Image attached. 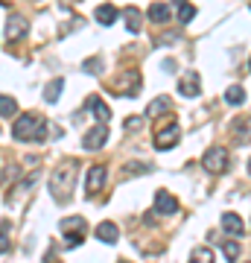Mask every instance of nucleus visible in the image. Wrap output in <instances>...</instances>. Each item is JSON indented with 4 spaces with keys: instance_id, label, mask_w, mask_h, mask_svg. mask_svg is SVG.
Instances as JSON below:
<instances>
[{
    "instance_id": "19",
    "label": "nucleus",
    "mask_w": 251,
    "mask_h": 263,
    "mask_svg": "<svg viewBox=\"0 0 251 263\" xmlns=\"http://www.w3.org/2000/svg\"><path fill=\"white\" fill-rule=\"evenodd\" d=\"M15 111H18V103H15V97L0 94V117H12Z\"/></svg>"
},
{
    "instance_id": "16",
    "label": "nucleus",
    "mask_w": 251,
    "mask_h": 263,
    "mask_svg": "<svg viewBox=\"0 0 251 263\" xmlns=\"http://www.w3.org/2000/svg\"><path fill=\"white\" fill-rule=\"evenodd\" d=\"M149 21H155V24L169 21V6L167 3H152V6H149Z\"/></svg>"
},
{
    "instance_id": "6",
    "label": "nucleus",
    "mask_w": 251,
    "mask_h": 263,
    "mask_svg": "<svg viewBox=\"0 0 251 263\" xmlns=\"http://www.w3.org/2000/svg\"><path fill=\"white\" fill-rule=\"evenodd\" d=\"M178 135H181V132H178V126L176 123H169L167 129H161L158 132V138H155V149H172V146H176L178 143Z\"/></svg>"
},
{
    "instance_id": "28",
    "label": "nucleus",
    "mask_w": 251,
    "mask_h": 263,
    "mask_svg": "<svg viewBox=\"0 0 251 263\" xmlns=\"http://www.w3.org/2000/svg\"><path fill=\"white\" fill-rule=\"evenodd\" d=\"M0 3H9V0H0Z\"/></svg>"
},
{
    "instance_id": "9",
    "label": "nucleus",
    "mask_w": 251,
    "mask_h": 263,
    "mask_svg": "<svg viewBox=\"0 0 251 263\" xmlns=\"http://www.w3.org/2000/svg\"><path fill=\"white\" fill-rule=\"evenodd\" d=\"M105 176H108V173H105V167H100V164H96V167H91V173H88V184H85V190H88V196H93L96 190H103Z\"/></svg>"
},
{
    "instance_id": "12",
    "label": "nucleus",
    "mask_w": 251,
    "mask_h": 263,
    "mask_svg": "<svg viewBox=\"0 0 251 263\" xmlns=\"http://www.w3.org/2000/svg\"><path fill=\"white\" fill-rule=\"evenodd\" d=\"M88 108H91L93 111V117H96V120L103 123H108V117H111V111H108V105L103 103V100H100V97H91V100H88Z\"/></svg>"
},
{
    "instance_id": "10",
    "label": "nucleus",
    "mask_w": 251,
    "mask_h": 263,
    "mask_svg": "<svg viewBox=\"0 0 251 263\" xmlns=\"http://www.w3.org/2000/svg\"><path fill=\"white\" fill-rule=\"evenodd\" d=\"M178 91H181L184 97H199V91H202L199 73H184V76H181V82H178Z\"/></svg>"
},
{
    "instance_id": "22",
    "label": "nucleus",
    "mask_w": 251,
    "mask_h": 263,
    "mask_svg": "<svg viewBox=\"0 0 251 263\" xmlns=\"http://www.w3.org/2000/svg\"><path fill=\"white\" fill-rule=\"evenodd\" d=\"M149 164H143V161H131V164H126L123 167V179H129V176H138V173H146Z\"/></svg>"
},
{
    "instance_id": "8",
    "label": "nucleus",
    "mask_w": 251,
    "mask_h": 263,
    "mask_svg": "<svg viewBox=\"0 0 251 263\" xmlns=\"http://www.w3.org/2000/svg\"><path fill=\"white\" fill-rule=\"evenodd\" d=\"M29 32V21L21 18V15H15V18L6 24V41H18L21 35H27Z\"/></svg>"
},
{
    "instance_id": "27",
    "label": "nucleus",
    "mask_w": 251,
    "mask_h": 263,
    "mask_svg": "<svg viewBox=\"0 0 251 263\" xmlns=\"http://www.w3.org/2000/svg\"><path fill=\"white\" fill-rule=\"evenodd\" d=\"M176 3H178V6H184V0H176Z\"/></svg>"
},
{
    "instance_id": "18",
    "label": "nucleus",
    "mask_w": 251,
    "mask_h": 263,
    "mask_svg": "<svg viewBox=\"0 0 251 263\" xmlns=\"http://www.w3.org/2000/svg\"><path fill=\"white\" fill-rule=\"evenodd\" d=\"M225 100L231 105H242L245 103V88H242V85H231V88L225 91Z\"/></svg>"
},
{
    "instance_id": "24",
    "label": "nucleus",
    "mask_w": 251,
    "mask_h": 263,
    "mask_svg": "<svg viewBox=\"0 0 251 263\" xmlns=\"http://www.w3.org/2000/svg\"><path fill=\"white\" fill-rule=\"evenodd\" d=\"M222 252L228 260H237L240 257V243H234V240H228V243H222Z\"/></svg>"
},
{
    "instance_id": "29",
    "label": "nucleus",
    "mask_w": 251,
    "mask_h": 263,
    "mask_svg": "<svg viewBox=\"0 0 251 263\" xmlns=\"http://www.w3.org/2000/svg\"><path fill=\"white\" fill-rule=\"evenodd\" d=\"M120 263H129V260H120Z\"/></svg>"
},
{
    "instance_id": "14",
    "label": "nucleus",
    "mask_w": 251,
    "mask_h": 263,
    "mask_svg": "<svg viewBox=\"0 0 251 263\" xmlns=\"http://www.w3.org/2000/svg\"><path fill=\"white\" fill-rule=\"evenodd\" d=\"M169 108H172L169 97H155V100H152V103L146 105V114H149V117H158V114L169 111Z\"/></svg>"
},
{
    "instance_id": "23",
    "label": "nucleus",
    "mask_w": 251,
    "mask_h": 263,
    "mask_svg": "<svg viewBox=\"0 0 251 263\" xmlns=\"http://www.w3.org/2000/svg\"><path fill=\"white\" fill-rule=\"evenodd\" d=\"M9 246H12V240H9V222H3V226H0V254L9 252Z\"/></svg>"
},
{
    "instance_id": "20",
    "label": "nucleus",
    "mask_w": 251,
    "mask_h": 263,
    "mask_svg": "<svg viewBox=\"0 0 251 263\" xmlns=\"http://www.w3.org/2000/svg\"><path fill=\"white\" fill-rule=\"evenodd\" d=\"M62 88H65V82H62V79H53V82L47 85L44 100H47V103H56L59 97H62Z\"/></svg>"
},
{
    "instance_id": "17",
    "label": "nucleus",
    "mask_w": 251,
    "mask_h": 263,
    "mask_svg": "<svg viewBox=\"0 0 251 263\" xmlns=\"http://www.w3.org/2000/svg\"><path fill=\"white\" fill-rule=\"evenodd\" d=\"M123 18H126V27H129L131 32H140V12L134 9V6H126V9H123Z\"/></svg>"
},
{
    "instance_id": "21",
    "label": "nucleus",
    "mask_w": 251,
    "mask_h": 263,
    "mask_svg": "<svg viewBox=\"0 0 251 263\" xmlns=\"http://www.w3.org/2000/svg\"><path fill=\"white\" fill-rule=\"evenodd\" d=\"M190 263H214V252L202 246V249H196V252L190 254Z\"/></svg>"
},
{
    "instance_id": "3",
    "label": "nucleus",
    "mask_w": 251,
    "mask_h": 263,
    "mask_svg": "<svg viewBox=\"0 0 251 263\" xmlns=\"http://www.w3.org/2000/svg\"><path fill=\"white\" fill-rule=\"evenodd\" d=\"M59 231L67 237V246H79L85 240V219L82 216H67L59 222Z\"/></svg>"
},
{
    "instance_id": "15",
    "label": "nucleus",
    "mask_w": 251,
    "mask_h": 263,
    "mask_svg": "<svg viewBox=\"0 0 251 263\" xmlns=\"http://www.w3.org/2000/svg\"><path fill=\"white\" fill-rule=\"evenodd\" d=\"M96 237H100V240H103V243H117V226H114V222H100V226H96Z\"/></svg>"
},
{
    "instance_id": "13",
    "label": "nucleus",
    "mask_w": 251,
    "mask_h": 263,
    "mask_svg": "<svg viewBox=\"0 0 251 263\" xmlns=\"http://www.w3.org/2000/svg\"><path fill=\"white\" fill-rule=\"evenodd\" d=\"M96 21H100L103 27H111L114 21H117V6H111V3H103V6H96Z\"/></svg>"
},
{
    "instance_id": "4",
    "label": "nucleus",
    "mask_w": 251,
    "mask_h": 263,
    "mask_svg": "<svg viewBox=\"0 0 251 263\" xmlns=\"http://www.w3.org/2000/svg\"><path fill=\"white\" fill-rule=\"evenodd\" d=\"M207 173H225L228 170V149L225 146H210L205 152V158H202Z\"/></svg>"
},
{
    "instance_id": "26",
    "label": "nucleus",
    "mask_w": 251,
    "mask_h": 263,
    "mask_svg": "<svg viewBox=\"0 0 251 263\" xmlns=\"http://www.w3.org/2000/svg\"><path fill=\"white\" fill-rule=\"evenodd\" d=\"M140 123H143V117H129V120H126V129H138Z\"/></svg>"
},
{
    "instance_id": "11",
    "label": "nucleus",
    "mask_w": 251,
    "mask_h": 263,
    "mask_svg": "<svg viewBox=\"0 0 251 263\" xmlns=\"http://www.w3.org/2000/svg\"><path fill=\"white\" fill-rule=\"evenodd\" d=\"M222 228L231 237H242V234H245V226H242V219L237 214H222Z\"/></svg>"
},
{
    "instance_id": "5",
    "label": "nucleus",
    "mask_w": 251,
    "mask_h": 263,
    "mask_svg": "<svg viewBox=\"0 0 251 263\" xmlns=\"http://www.w3.org/2000/svg\"><path fill=\"white\" fill-rule=\"evenodd\" d=\"M105 141H108V129L100 123V126H93V129L82 138V146L88 152H93V149H100V146H105Z\"/></svg>"
},
{
    "instance_id": "25",
    "label": "nucleus",
    "mask_w": 251,
    "mask_h": 263,
    "mask_svg": "<svg viewBox=\"0 0 251 263\" xmlns=\"http://www.w3.org/2000/svg\"><path fill=\"white\" fill-rule=\"evenodd\" d=\"M193 18H196V6H190V3H184V6L178 9V21H181V24H190Z\"/></svg>"
},
{
    "instance_id": "2",
    "label": "nucleus",
    "mask_w": 251,
    "mask_h": 263,
    "mask_svg": "<svg viewBox=\"0 0 251 263\" xmlns=\"http://www.w3.org/2000/svg\"><path fill=\"white\" fill-rule=\"evenodd\" d=\"M12 135L18 138V141H44L47 138V120L41 117V114H21L18 120H15V129H12Z\"/></svg>"
},
{
    "instance_id": "7",
    "label": "nucleus",
    "mask_w": 251,
    "mask_h": 263,
    "mask_svg": "<svg viewBox=\"0 0 251 263\" xmlns=\"http://www.w3.org/2000/svg\"><path fill=\"white\" fill-rule=\"evenodd\" d=\"M155 211H158L161 216L176 214V211H178V199L169 196L167 190H158V193H155Z\"/></svg>"
},
{
    "instance_id": "1",
    "label": "nucleus",
    "mask_w": 251,
    "mask_h": 263,
    "mask_svg": "<svg viewBox=\"0 0 251 263\" xmlns=\"http://www.w3.org/2000/svg\"><path fill=\"white\" fill-rule=\"evenodd\" d=\"M76 176H79V161H62L56 170H53V179H50V193L56 202H67L70 193H73Z\"/></svg>"
}]
</instances>
